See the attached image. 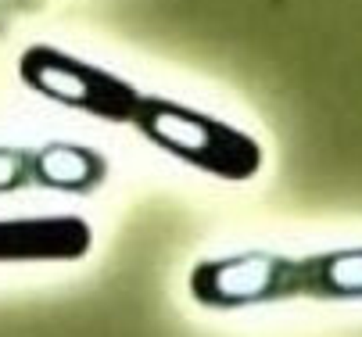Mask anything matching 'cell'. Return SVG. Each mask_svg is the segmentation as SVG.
<instances>
[{
	"mask_svg": "<svg viewBox=\"0 0 362 337\" xmlns=\"http://www.w3.org/2000/svg\"><path fill=\"white\" fill-rule=\"evenodd\" d=\"M190 295L204 309H247L273 302H348L362 298V248L323 255H269L247 252L201 259L190 269Z\"/></svg>",
	"mask_w": 362,
	"mask_h": 337,
	"instance_id": "obj_1",
	"label": "cell"
},
{
	"mask_svg": "<svg viewBox=\"0 0 362 337\" xmlns=\"http://www.w3.org/2000/svg\"><path fill=\"white\" fill-rule=\"evenodd\" d=\"M133 126L140 136H147L158 151L173 155L176 162L209 172L226 183H247L262 169V143L251 133L237 129L233 122L187 108L169 97H154L144 93V101L136 108Z\"/></svg>",
	"mask_w": 362,
	"mask_h": 337,
	"instance_id": "obj_2",
	"label": "cell"
},
{
	"mask_svg": "<svg viewBox=\"0 0 362 337\" xmlns=\"http://www.w3.org/2000/svg\"><path fill=\"white\" fill-rule=\"evenodd\" d=\"M18 79L69 112H83L115 126H133L144 93L119 72L69 54L54 43H33L18 58Z\"/></svg>",
	"mask_w": 362,
	"mask_h": 337,
	"instance_id": "obj_3",
	"label": "cell"
},
{
	"mask_svg": "<svg viewBox=\"0 0 362 337\" xmlns=\"http://www.w3.org/2000/svg\"><path fill=\"white\" fill-rule=\"evenodd\" d=\"M105 179V155L83 143H40V148L0 143V194H18V190L93 194Z\"/></svg>",
	"mask_w": 362,
	"mask_h": 337,
	"instance_id": "obj_4",
	"label": "cell"
},
{
	"mask_svg": "<svg viewBox=\"0 0 362 337\" xmlns=\"http://www.w3.org/2000/svg\"><path fill=\"white\" fill-rule=\"evenodd\" d=\"M93 248L83 215H8L0 219V262H79Z\"/></svg>",
	"mask_w": 362,
	"mask_h": 337,
	"instance_id": "obj_5",
	"label": "cell"
}]
</instances>
